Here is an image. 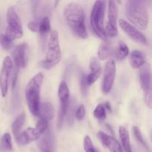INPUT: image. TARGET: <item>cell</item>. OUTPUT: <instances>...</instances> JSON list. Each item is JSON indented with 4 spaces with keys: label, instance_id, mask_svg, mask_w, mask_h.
Instances as JSON below:
<instances>
[{
    "label": "cell",
    "instance_id": "6da1fadb",
    "mask_svg": "<svg viewBox=\"0 0 152 152\" xmlns=\"http://www.w3.org/2000/svg\"><path fill=\"white\" fill-rule=\"evenodd\" d=\"M65 20L68 27L75 35L81 39L88 37L85 23V11L83 7L77 2H70L64 10Z\"/></svg>",
    "mask_w": 152,
    "mask_h": 152
},
{
    "label": "cell",
    "instance_id": "7a4b0ae2",
    "mask_svg": "<svg viewBox=\"0 0 152 152\" xmlns=\"http://www.w3.org/2000/svg\"><path fill=\"white\" fill-rule=\"evenodd\" d=\"M126 16L139 29L145 31L148 25L146 2L142 0H129L126 4Z\"/></svg>",
    "mask_w": 152,
    "mask_h": 152
},
{
    "label": "cell",
    "instance_id": "3957f363",
    "mask_svg": "<svg viewBox=\"0 0 152 152\" xmlns=\"http://www.w3.org/2000/svg\"><path fill=\"white\" fill-rule=\"evenodd\" d=\"M43 81V74L38 73L31 79L25 88V98L29 111L34 116H39L40 106V89Z\"/></svg>",
    "mask_w": 152,
    "mask_h": 152
},
{
    "label": "cell",
    "instance_id": "277c9868",
    "mask_svg": "<svg viewBox=\"0 0 152 152\" xmlns=\"http://www.w3.org/2000/svg\"><path fill=\"white\" fill-rule=\"evenodd\" d=\"M61 59V50L57 31H53L49 37L46 57L40 62V65L45 69H50L57 65Z\"/></svg>",
    "mask_w": 152,
    "mask_h": 152
},
{
    "label": "cell",
    "instance_id": "5b68a950",
    "mask_svg": "<svg viewBox=\"0 0 152 152\" xmlns=\"http://www.w3.org/2000/svg\"><path fill=\"white\" fill-rule=\"evenodd\" d=\"M105 1H96L94 4L91 13V27L92 31L100 39L107 40L104 28V16H105Z\"/></svg>",
    "mask_w": 152,
    "mask_h": 152
},
{
    "label": "cell",
    "instance_id": "8992f818",
    "mask_svg": "<svg viewBox=\"0 0 152 152\" xmlns=\"http://www.w3.org/2000/svg\"><path fill=\"white\" fill-rule=\"evenodd\" d=\"M7 23L6 36L13 42V40L21 38L23 35L22 22L17 13L13 7H10L7 10Z\"/></svg>",
    "mask_w": 152,
    "mask_h": 152
},
{
    "label": "cell",
    "instance_id": "52a82bcc",
    "mask_svg": "<svg viewBox=\"0 0 152 152\" xmlns=\"http://www.w3.org/2000/svg\"><path fill=\"white\" fill-rule=\"evenodd\" d=\"M117 17H118V8L114 1H110L108 2V23L105 28V34L107 37H117L118 34L117 30Z\"/></svg>",
    "mask_w": 152,
    "mask_h": 152
},
{
    "label": "cell",
    "instance_id": "ba28073f",
    "mask_svg": "<svg viewBox=\"0 0 152 152\" xmlns=\"http://www.w3.org/2000/svg\"><path fill=\"white\" fill-rule=\"evenodd\" d=\"M13 68V62L10 56H6L2 62V67L0 74V87H1V95L3 97L7 95L8 90L9 80Z\"/></svg>",
    "mask_w": 152,
    "mask_h": 152
},
{
    "label": "cell",
    "instance_id": "9c48e42d",
    "mask_svg": "<svg viewBox=\"0 0 152 152\" xmlns=\"http://www.w3.org/2000/svg\"><path fill=\"white\" fill-rule=\"evenodd\" d=\"M119 25H120V28L123 29V31L132 40H134L136 42L140 43V44L144 45H148V42L146 37L132 24H130L124 19H121L119 20Z\"/></svg>",
    "mask_w": 152,
    "mask_h": 152
},
{
    "label": "cell",
    "instance_id": "30bf717a",
    "mask_svg": "<svg viewBox=\"0 0 152 152\" xmlns=\"http://www.w3.org/2000/svg\"><path fill=\"white\" fill-rule=\"evenodd\" d=\"M116 75L115 62L113 59H110L105 64L103 79L102 83V91L104 94H108L112 89L114 79Z\"/></svg>",
    "mask_w": 152,
    "mask_h": 152
},
{
    "label": "cell",
    "instance_id": "8fae6325",
    "mask_svg": "<svg viewBox=\"0 0 152 152\" xmlns=\"http://www.w3.org/2000/svg\"><path fill=\"white\" fill-rule=\"evenodd\" d=\"M27 50H28V45L27 43L24 42L19 44L14 48L12 56L14 60L15 67L19 68H25L28 62V55H27Z\"/></svg>",
    "mask_w": 152,
    "mask_h": 152
},
{
    "label": "cell",
    "instance_id": "7c38bea8",
    "mask_svg": "<svg viewBox=\"0 0 152 152\" xmlns=\"http://www.w3.org/2000/svg\"><path fill=\"white\" fill-rule=\"evenodd\" d=\"M139 80L144 94L151 91V65L145 62L139 70Z\"/></svg>",
    "mask_w": 152,
    "mask_h": 152
},
{
    "label": "cell",
    "instance_id": "4fadbf2b",
    "mask_svg": "<svg viewBox=\"0 0 152 152\" xmlns=\"http://www.w3.org/2000/svg\"><path fill=\"white\" fill-rule=\"evenodd\" d=\"M43 134L37 129L35 128H28L24 132H21L19 136L15 138L17 143L20 145H25L30 143L32 141H35L39 139Z\"/></svg>",
    "mask_w": 152,
    "mask_h": 152
},
{
    "label": "cell",
    "instance_id": "5bb4252c",
    "mask_svg": "<svg viewBox=\"0 0 152 152\" xmlns=\"http://www.w3.org/2000/svg\"><path fill=\"white\" fill-rule=\"evenodd\" d=\"M97 138L104 147L108 148L111 152H123L120 142L114 137L107 134L103 132L97 133Z\"/></svg>",
    "mask_w": 152,
    "mask_h": 152
},
{
    "label": "cell",
    "instance_id": "9a60e30c",
    "mask_svg": "<svg viewBox=\"0 0 152 152\" xmlns=\"http://www.w3.org/2000/svg\"><path fill=\"white\" fill-rule=\"evenodd\" d=\"M40 152H54V141L52 132L49 129L42 135L38 142Z\"/></svg>",
    "mask_w": 152,
    "mask_h": 152
},
{
    "label": "cell",
    "instance_id": "2e32d148",
    "mask_svg": "<svg viewBox=\"0 0 152 152\" xmlns=\"http://www.w3.org/2000/svg\"><path fill=\"white\" fill-rule=\"evenodd\" d=\"M91 72L88 75H86V81L89 86L94 84L99 78L102 73V68L99 61L96 58H92L90 62Z\"/></svg>",
    "mask_w": 152,
    "mask_h": 152
},
{
    "label": "cell",
    "instance_id": "e0dca14e",
    "mask_svg": "<svg viewBox=\"0 0 152 152\" xmlns=\"http://www.w3.org/2000/svg\"><path fill=\"white\" fill-rule=\"evenodd\" d=\"M97 53L99 59L100 60H105V59H111V57L114 56L115 48L114 47L112 43L110 42L109 41L105 40L99 45Z\"/></svg>",
    "mask_w": 152,
    "mask_h": 152
},
{
    "label": "cell",
    "instance_id": "ac0fdd59",
    "mask_svg": "<svg viewBox=\"0 0 152 152\" xmlns=\"http://www.w3.org/2000/svg\"><path fill=\"white\" fill-rule=\"evenodd\" d=\"M54 114L55 110L51 103L45 102L40 104L39 112V116L40 117V118L45 119L48 122L49 120H53Z\"/></svg>",
    "mask_w": 152,
    "mask_h": 152
},
{
    "label": "cell",
    "instance_id": "d6986e66",
    "mask_svg": "<svg viewBox=\"0 0 152 152\" xmlns=\"http://www.w3.org/2000/svg\"><path fill=\"white\" fill-rule=\"evenodd\" d=\"M145 56L143 53L138 50H134L130 55V64L135 69L140 68L145 64Z\"/></svg>",
    "mask_w": 152,
    "mask_h": 152
},
{
    "label": "cell",
    "instance_id": "ffe728a7",
    "mask_svg": "<svg viewBox=\"0 0 152 152\" xmlns=\"http://www.w3.org/2000/svg\"><path fill=\"white\" fill-rule=\"evenodd\" d=\"M119 135L123 144V148L126 152H133L132 151V145H131L130 138H129V132L127 129L124 126H120L119 128Z\"/></svg>",
    "mask_w": 152,
    "mask_h": 152
},
{
    "label": "cell",
    "instance_id": "44dd1931",
    "mask_svg": "<svg viewBox=\"0 0 152 152\" xmlns=\"http://www.w3.org/2000/svg\"><path fill=\"white\" fill-rule=\"evenodd\" d=\"M129 53V49L127 45L124 42H119L117 48H115V53H114V56L117 59V60H123V59L127 57Z\"/></svg>",
    "mask_w": 152,
    "mask_h": 152
},
{
    "label": "cell",
    "instance_id": "7402d4cb",
    "mask_svg": "<svg viewBox=\"0 0 152 152\" xmlns=\"http://www.w3.org/2000/svg\"><path fill=\"white\" fill-rule=\"evenodd\" d=\"M25 121V114L24 112L21 113L19 116L16 118L14 122L12 124V132H13V135L15 138L19 136V134L21 133V129L23 126L24 123Z\"/></svg>",
    "mask_w": 152,
    "mask_h": 152
},
{
    "label": "cell",
    "instance_id": "603a6c76",
    "mask_svg": "<svg viewBox=\"0 0 152 152\" xmlns=\"http://www.w3.org/2000/svg\"><path fill=\"white\" fill-rule=\"evenodd\" d=\"M58 96L60 100V102H69L70 91L68 86L65 81L61 82L58 89Z\"/></svg>",
    "mask_w": 152,
    "mask_h": 152
},
{
    "label": "cell",
    "instance_id": "cb8c5ba5",
    "mask_svg": "<svg viewBox=\"0 0 152 152\" xmlns=\"http://www.w3.org/2000/svg\"><path fill=\"white\" fill-rule=\"evenodd\" d=\"M13 148L11 137L9 133H5L2 136L1 140V149L4 152L10 151Z\"/></svg>",
    "mask_w": 152,
    "mask_h": 152
},
{
    "label": "cell",
    "instance_id": "d4e9b609",
    "mask_svg": "<svg viewBox=\"0 0 152 152\" xmlns=\"http://www.w3.org/2000/svg\"><path fill=\"white\" fill-rule=\"evenodd\" d=\"M132 132H133L134 136L136 138L137 140L138 141V142H140L147 151H148V145H147L146 142H145V140H144L143 137H142V133H141L139 128H138L137 126H133V128H132Z\"/></svg>",
    "mask_w": 152,
    "mask_h": 152
},
{
    "label": "cell",
    "instance_id": "484cf974",
    "mask_svg": "<svg viewBox=\"0 0 152 152\" xmlns=\"http://www.w3.org/2000/svg\"><path fill=\"white\" fill-rule=\"evenodd\" d=\"M94 115L99 120H105L106 117V109L103 104H99L94 111Z\"/></svg>",
    "mask_w": 152,
    "mask_h": 152
},
{
    "label": "cell",
    "instance_id": "4316f807",
    "mask_svg": "<svg viewBox=\"0 0 152 152\" xmlns=\"http://www.w3.org/2000/svg\"><path fill=\"white\" fill-rule=\"evenodd\" d=\"M39 24V33L41 34H47L48 32L50 31V19L48 16H45L40 22Z\"/></svg>",
    "mask_w": 152,
    "mask_h": 152
},
{
    "label": "cell",
    "instance_id": "83f0119b",
    "mask_svg": "<svg viewBox=\"0 0 152 152\" xmlns=\"http://www.w3.org/2000/svg\"><path fill=\"white\" fill-rule=\"evenodd\" d=\"M83 146L86 152H99L96 150L89 136H86L83 140Z\"/></svg>",
    "mask_w": 152,
    "mask_h": 152
},
{
    "label": "cell",
    "instance_id": "f1b7e54d",
    "mask_svg": "<svg viewBox=\"0 0 152 152\" xmlns=\"http://www.w3.org/2000/svg\"><path fill=\"white\" fill-rule=\"evenodd\" d=\"M0 45L5 50H10L13 46V42L10 41L4 34H0Z\"/></svg>",
    "mask_w": 152,
    "mask_h": 152
},
{
    "label": "cell",
    "instance_id": "f546056e",
    "mask_svg": "<svg viewBox=\"0 0 152 152\" xmlns=\"http://www.w3.org/2000/svg\"><path fill=\"white\" fill-rule=\"evenodd\" d=\"M88 88V85L87 84V81H86V75L85 74H83L81 76V79H80V90L84 96L87 94Z\"/></svg>",
    "mask_w": 152,
    "mask_h": 152
},
{
    "label": "cell",
    "instance_id": "4dcf8cb0",
    "mask_svg": "<svg viewBox=\"0 0 152 152\" xmlns=\"http://www.w3.org/2000/svg\"><path fill=\"white\" fill-rule=\"evenodd\" d=\"M85 116H86V109H85V106L83 105H80L78 108L77 109L75 112V117L76 119L79 121H81L84 119Z\"/></svg>",
    "mask_w": 152,
    "mask_h": 152
},
{
    "label": "cell",
    "instance_id": "1f68e13d",
    "mask_svg": "<svg viewBox=\"0 0 152 152\" xmlns=\"http://www.w3.org/2000/svg\"><path fill=\"white\" fill-rule=\"evenodd\" d=\"M28 27L31 31H33V32H39V22H29L28 25Z\"/></svg>",
    "mask_w": 152,
    "mask_h": 152
},
{
    "label": "cell",
    "instance_id": "d6a6232c",
    "mask_svg": "<svg viewBox=\"0 0 152 152\" xmlns=\"http://www.w3.org/2000/svg\"><path fill=\"white\" fill-rule=\"evenodd\" d=\"M104 105V106H105V109H107L108 110V111H111V105H110L109 104V102H105V104H103Z\"/></svg>",
    "mask_w": 152,
    "mask_h": 152
}]
</instances>
